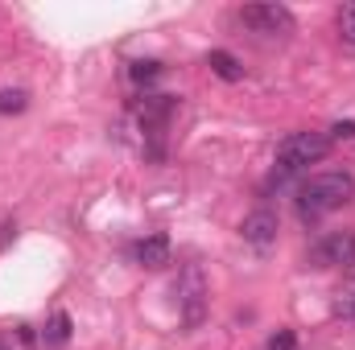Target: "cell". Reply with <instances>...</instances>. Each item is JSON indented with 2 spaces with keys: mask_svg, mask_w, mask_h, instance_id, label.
I'll list each match as a JSON object with an SVG mask.
<instances>
[{
  "mask_svg": "<svg viewBox=\"0 0 355 350\" xmlns=\"http://www.w3.org/2000/svg\"><path fill=\"white\" fill-rule=\"evenodd\" d=\"M268 350H297V334H293V330H277V334L268 338Z\"/></svg>",
  "mask_w": 355,
  "mask_h": 350,
  "instance_id": "13",
  "label": "cell"
},
{
  "mask_svg": "<svg viewBox=\"0 0 355 350\" xmlns=\"http://www.w3.org/2000/svg\"><path fill=\"white\" fill-rule=\"evenodd\" d=\"M207 66H211L223 83H240V79H244V66H240L227 50H211V54H207Z\"/></svg>",
  "mask_w": 355,
  "mask_h": 350,
  "instance_id": "8",
  "label": "cell"
},
{
  "mask_svg": "<svg viewBox=\"0 0 355 350\" xmlns=\"http://www.w3.org/2000/svg\"><path fill=\"white\" fill-rule=\"evenodd\" d=\"M132 260L141 268H162L170 264V235H149L141 243H132Z\"/></svg>",
  "mask_w": 355,
  "mask_h": 350,
  "instance_id": "7",
  "label": "cell"
},
{
  "mask_svg": "<svg viewBox=\"0 0 355 350\" xmlns=\"http://www.w3.org/2000/svg\"><path fill=\"white\" fill-rule=\"evenodd\" d=\"M128 75H132V83H153L162 75V62H132Z\"/></svg>",
  "mask_w": 355,
  "mask_h": 350,
  "instance_id": "10",
  "label": "cell"
},
{
  "mask_svg": "<svg viewBox=\"0 0 355 350\" xmlns=\"http://www.w3.org/2000/svg\"><path fill=\"white\" fill-rule=\"evenodd\" d=\"M335 313H339V317H347V322H355V293H347V297L335 305Z\"/></svg>",
  "mask_w": 355,
  "mask_h": 350,
  "instance_id": "15",
  "label": "cell"
},
{
  "mask_svg": "<svg viewBox=\"0 0 355 350\" xmlns=\"http://www.w3.org/2000/svg\"><path fill=\"white\" fill-rule=\"evenodd\" d=\"M331 140H355V120H339L331 128Z\"/></svg>",
  "mask_w": 355,
  "mask_h": 350,
  "instance_id": "14",
  "label": "cell"
},
{
  "mask_svg": "<svg viewBox=\"0 0 355 350\" xmlns=\"http://www.w3.org/2000/svg\"><path fill=\"white\" fill-rule=\"evenodd\" d=\"M42 342L50 350L67 347V342H71V313H54V317L46 322V330H42Z\"/></svg>",
  "mask_w": 355,
  "mask_h": 350,
  "instance_id": "9",
  "label": "cell"
},
{
  "mask_svg": "<svg viewBox=\"0 0 355 350\" xmlns=\"http://www.w3.org/2000/svg\"><path fill=\"white\" fill-rule=\"evenodd\" d=\"M327 153H331V136H322V132H293L277 145L281 174H302L306 165H318Z\"/></svg>",
  "mask_w": 355,
  "mask_h": 350,
  "instance_id": "2",
  "label": "cell"
},
{
  "mask_svg": "<svg viewBox=\"0 0 355 350\" xmlns=\"http://www.w3.org/2000/svg\"><path fill=\"white\" fill-rule=\"evenodd\" d=\"M339 33H343V42H352L355 46V0L339 8Z\"/></svg>",
  "mask_w": 355,
  "mask_h": 350,
  "instance_id": "12",
  "label": "cell"
},
{
  "mask_svg": "<svg viewBox=\"0 0 355 350\" xmlns=\"http://www.w3.org/2000/svg\"><path fill=\"white\" fill-rule=\"evenodd\" d=\"M240 21L252 33H261V37H285V33H293V12L285 4H244Z\"/></svg>",
  "mask_w": 355,
  "mask_h": 350,
  "instance_id": "3",
  "label": "cell"
},
{
  "mask_svg": "<svg viewBox=\"0 0 355 350\" xmlns=\"http://www.w3.org/2000/svg\"><path fill=\"white\" fill-rule=\"evenodd\" d=\"M29 107V95L25 91H0V111L8 116V111H25Z\"/></svg>",
  "mask_w": 355,
  "mask_h": 350,
  "instance_id": "11",
  "label": "cell"
},
{
  "mask_svg": "<svg viewBox=\"0 0 355 350\" xmlns=\"http://www.w3.org/2000/svg\"><path fill=\"white\" fill-rule=\"evenodd\" d=\"M355 198V177L352 174H318L310 181H302L297 190V210L302 219H318V214H331L339 210L343 202Z\"/></svg>",
  "mask_w": 355,
  "mask_h": 350,
  "instance_id": "1",
  "label": "cell"
},
{
  "mask_svg": "<svg viewBox=\"0 0 355 350\" xmlns=\"http://www.w3.org/2000/svg\"><path fill=\"white\" fill-rule=\"evenodd\" d=\"M277 231H281V223H277V214H272L268 206L244 214V223H240V235H244V243H252V248H268V243L277 239Z\"/></svg>",
  "mask_w": 355,
  "mask_h": 350,
  "instance_id": "6",
  "label": "cell"
},
{
  "mask_svg": "<svg viewBox=\"0 0 355 350\" xmlns=\"http://www.w3.org/2000/svg\"><path fill=\"white\" fill-rule=\"evenodd\" d=\"M314 264L318 268H347L355 264V231H331V235H322L318 239V248H314Z\"/></svg>",
  "mask_w": 355,
  "mask_h": 350,
  "instance_id": "5",
  "label": "cell"
},
{
  "mask_svg": "<svg viewBox=\"0 0 355 350\" xmlns=\"http://www.w3.org/2000/svg\"><path fill=\"white\" fill-rule=\"evenodd\" d=\"M0 350H8V342H4V338H0Z\"/></svg>",
  "mask_w": 355,
  "mask_h": 350,
  "instance_id": "16",
  "label": "cell"
},
{
  "mask_svg": "<svg viewBox=\"0 0 355 350\" xmlns=\"http://www.w3.org/2000/svg\"><path fill=\"white\" fill-rule=\"evenodd\" d=\"M174 293H178V305H182V322L194 330V326L202 322V309H207V284H202V272H198V268H186Z\"/></svg>",
  "mask_w": 355,
  "mask_h": 350,
  "instance_id": "4",
  "label": "cell"
}]
</instances>
